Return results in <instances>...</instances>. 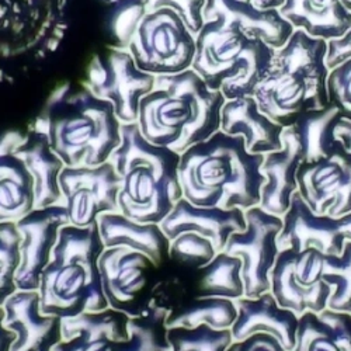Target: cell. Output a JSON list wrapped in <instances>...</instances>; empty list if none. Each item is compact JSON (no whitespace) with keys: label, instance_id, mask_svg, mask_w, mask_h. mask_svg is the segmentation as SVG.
Segmentation results:
<instances>
[{"label":"cell","instance_id":"cell-9","mask_svg":"<svg viewBox=\"0 0 351 351\" xmlns=\"http://www.w3.org/2000/svg\"><path fill=\"white\" fill-rule=\"evenodd\" d=\"M68 0H0V83H13L60 48Z\"/></svg>","mask_w":351,"mask_h":351},{"label":"cell","instance_id":"cell-38","mask_svg":"<svg viewBox=\"0 0 351 351\" xmlns=\"http://www.w3.org/2000/svg\"><path fill=\"white\" fill-rule=\"evenodd\" d=\"M326 89L329 104L339 111L343 120L351 123V58L329 69Z\"/></svg>","mask_w":351,"mask_h":351},{"label":"cell","instance_id":"cell-15","mask_svg":"<svg viewBox=\"0 0 351 351\" xmlns=\"http://www.w3.org/2000/svg\"><path fill=\"white\" fill-rule=\"evenodd\" d=\"M158 266L146 254L128 247L106 249L99 258L101 285L108 308L139 316L149 308L145 292L149 273Z\"/></svg>","mask_w":351,"mask_h":351},{"label":"cell","instance_id":"cell-20","mask_svg":"<svg viewBox=\"0 0 351 351\" xmlns=\"http://www.w3.org/2000/svg\"><path fill=\"white\" fill-rule=\"evenodd\" d=\"M281 142V149L266 154L261 165V173L265 174L266 183L261 187L258 207L282 218L289 210L292 195L298 191L297 171L301 163L306 160V156L289 127L284 128Z\"/></svg>","mask_w":351,"mask_h":351},{"label":"cell","instance_id":"cell-19","mask_svg":"<svg viewBox=\"0 0 351 351\" xmlns=\"http://www.w3.org/2000/svg\"><path fill=\"white\" fill-rule=\"evenodd\" d=\"M159 225L169 241L178 238L180 233L193 232L210 239L219 253L223 252L232 233L246 228V218L241 208L198 207L183 197Z\"/></svg>","mask_w":351,"mask_h":351},{"label":"cell","instance_id":"cell-41","mask_svg":"<svg viewBox=\"0 0 351 351\" xmlns=\"http://www.w3.org/2000/svg\"><path fill=\"white\" fill-rule=\"evenodd\" d=\"M348 58H351V30H348L341 38L328 41L326 65L332 69Z\"/></svg>","mask_w":351,"mask_h":351},{"label":"cell","instance_id":"cell-5","mask_svg":"<svg viewBox=\"0 0 351 351\" xmlns=\"http://www.w3.org/2000/svg\"><path fill=\"white\" fill-rule=\"evenodd\" d=\"M326 55V40L295 30L284 47L274 49L271 68L256 87L258 108L285 128L306 111L329 107Z\"/></svg>","mask_w":351,"mask_h":351},{"label":"cell","instance_id":"cell-28","mask_svg":"<svg viewBox=\"0 0 351 351\" xmlns=\"http://www.w3.org/2000/svg\"><path fill=\"white\" fill-rule=\"evenodd\" d=\"M278 10L295 30L315 38L337 40L351 30V13L341 0H285Z\"/></svg>","mask_w":351,"mask_h":351},{"label":"cell","instance_id":"cell-26","mask_svg":"<svg viewBox=\"0 0 351 351\" xmlns=\"http://www.w3.org/2000/svg\"><path fill=\"white\" fill-rule=\"evenodd\" d=\"M14 154L23 159L34 179L36 208L65 206L60 186V176L65 163L52 151L47 135L32 127Z\"/></svg>","mask_w":351,"mask_h":351},{"label":"cell","instance_id":"cell-42","mask_svg":"<svg viewBox=\"0 0 351 351\" xmlns=\"http://www.w3.org/2000/svg\"><path fill=\"white\" fill-rule=\"evenodd\" d=\"M5 309L3 306H0V351H10L12 343L16 339V335L10 332L8 328H5L3 320H5Z\"/></svg>","mask_w":351,"mask_h":351},{"label":"cell","instance_id":"cell-24","mask_svg":"<svg viewBox=\"0 0 351 351\" xmlns=\"http://www.w3.org/2000/svg\"><path fill=\"white\" fill-rule=\"evenodd\" d=\"M24 135H0V222H17L36 210L34 179L14 149Z\"/></svg>","mask_w":351,"mask_h":351},{"label":"cell","instance_id":"cell-14","mask_svg":"<svg viewBox=\"0 0 351 351\" xmlns=\"http://www.w3.org/2000/svg\"><path fill=\"white\" fill-rule=\"evenodd\" d=\"M298 193L317 215L351 213V152L344 145L328 156L302 162L297 171Z\"/></svg>","mask_w":351,"mask_h":351},{"label":"cell","instance_id":"cell-7","mask_svg":"<svg viewBox=\"0 0 351 351\" xmlns=\"http://www.w3.org/2000/svg\"><path fill=\"white\" fill-rule=\"evenodd\" d=\"M111 28L120 48L146 73L176 75L193 65L195 36L170 8L148 9L142 0H120L114 3Z\"/></svg>","mask_w":351,"mask_h":351},{"label":"cell","instance_id":"cell-3","mask_svg":"<svg viewBox=\"0 0 351 351\" xmlns=\"http://www.w3.org/2000/svg\"><path fill=\"white\" fill-rule=\"evenodd\" d=\"M121 123L112 104L86 86L65 83L49 96L33 128L44 132L65 166H100L121 145Z\"/></svg>","mask_w":351,"mask_h":351},{"label":"cell","instance_id":"cell-21","mask_svg":"<svg viewBox=\"0 0 351 351\" xmlns=\"http://www.w3.org/2000/svg\"><path fill=\"white\" fill-rule=\"evenodd\" d=\"M130 316L107 308L62 319V341L53 351H119L121 340L130 337Z\"/></svg>","mask_w":351,"mask_h":351},{"label":"cell","instance_id":"cell-22","mask_svg":"<svg viewBox=\"0 0 351 351\" xmlns=\"http://www.w3.org/2000/svg\"><path fill=\"white\" fill-rule=\"evenodd\" d=\"M202 17L204 21L221 20L235 25L245 34L263 40L273 49L284 47L295 32L278 9H257L246 0H207Z\"/></svg>","mask_w":351,"mask_h":351},{"label":"cell","instance_id":"cell-43","mask_svg":"<svg viewBox=\"0 0 351 351\" xmlns=\"http://www.w3.org/2000/svg\"><path fill=\"white\" fill-rule=\"evenodd\" d=\"M336 138L344 145V148L351 152V123L341 120L336 127Z\"/></svg>","mask_w":351,"mask_h":351},{"label":"cell","instance_id":"cell-18","mask_svg":"<svg viewBox=\"0 0 351 351\" xmlns=\"http://www.w3.org/2000/svg\"><path fill=\"white\" fill-rule=\"evenodd\" d=\"M3 309V325L16 335L10 351H53L64 340L62 319L41 313L38 291H16Z\"/></svg>","mask_w":351,"mask_h":351},{"label":"cell","instance_id":"cell-23","mask_svg":"<svg viewBox=\"0 0 351 351\" xmlns=\"http://www.w3.org/2000/svg\"><path fill=\"white\" fill-rule=\"evenodd\" d=\"M235 304L238 317L230 328L233 340H243L254 333H269L285 350L292 351L295 348L300 317L291 309L282 308L271 291L257 298H239Z\"/></svg>","mask_w":351,"mask_h":351},{"label":"cell","instance_id":"cell-16","mask_svg":"<svg viewBox=\"0 0 351 351\" xmlns=\"http://www.w3.org/2000/svg\"><path fill=\"white\" fill-rule=\"evenodd\" d=\"M278 247L297 252L313 247L324 254L340 256L351 242V213L343 217L315 214L297 191L291 198L289 210L282 217Z\"/></svg>","mask_w":351,"mask_h":351},{"label":"cell","instance_id":"cell-2","mask_svg":"<svg viewBox=\"0 0 351 351\" xmlns=\"http://www.w3.org/2000/svg\"><path fill=\"white\" fill-rule=\"evenodd\" d=\"M226 99L191 68L155 77L154 89L139 104L138 127L151 143L184 154L221 130Z\"/></svg>","mask_w":351,"mask_h":351},{"label":"cell","instance_id":"cell-13","mask_svg":"<svg viewBox=\"0 0 351 351\" xmlns=\"http://www.w3.org/2000/svg\"><path fill=\"white\" fill-rule=\"evenodd\" d=\"M69 225L89 228L97 225L101 214L120 213L121 179L111 160L89 167H68L60 176Z\"/></svg>","mask_w":351,"mask_h":351},{"label":"cell","instance_id":"cell-45","mask_svg":"<svg viewBox=\"0 0 351 351\" xmlns=\"http://www.w3.org/2000/svg\"><path fill=\"white\" fill-rule=\"evenodd\" d=\"M341 3H343L344 8L351 13V0H341Z\"/></svg>","mask_w":351,"mask_h":351},{"label":"cell","instance_id":"cell-36","mask_svg":"<svg viewBox=\"0 0 351 351\" xmlns=\"http://www.w3.org/2000/svg\"><path fill=\"white\" fill-rule=\"evenodd\" d=\"M21 239L16 222H0V306L19 291L16 274L21 265Z\"/></svg>","mask_w":351,"mask_h":351},{"label":"cell","instance_id":"cell-34","mask_svg":"<svg viewBox=\"0 0 351 351\" xmlns=\"http://www.w3.org/2000/svg\"><path fill=\"white\" fill-rule=\"evenodd\" d=\"M322 280L333 288L328 308L351 313V242L346 243L340 256L324 254Z\"/></svg>","mask_w":351,"mask_h":351},{"label":"cell","instance_id":"cell-6","mask_svg":"<svg viewBox=\"0 0 351 351\" xmlns=\"http://www.w3.org/2000/svg\"><path fill=\"white\" fill-rule=\"evenodd\" d=\"M106 250L99 226L65 225L40 280V309L61 319L108 308L99 258Z\"/></svg>","mask_w":351,"mask_h":351},{"label":"cell","instance_id":"cell-37","mask_svg":"<svg viewBox=\"0 0 351 351\" xmlns=\"http://www.w3.org/2000/svg\"><path fill=\"white\" fill-rule=\"evenodd\" d=\"M217 254L218 252L210 239L193 232L180 233L178 238L170 241L169 257L184 267L199 270L213 261Z\"/></svg>","mask_w":351,"mask_h":351},{"label":"cell","instance_id":"cell-27","mask_svg":"<svg viewBox=\"0 0 351 351\" xmlns=\"http://www.w3.org/2000/svg\"><path fill=\"white\" fill-rule=\"evenodd\" d=\"M97 226L106 249L128 247L141 252L158 267L169 257L170 241L159 223H141L121 213H107L99 217Z\"/></svg>","mask_w":351,"mask_h":351},{"label":"cell","instance_id":"cell-11","mask_svg":"<svg viewBox=\"0 0 351 351\" xmlns=\"http://www.w3.org/2000/svg\"><path fill=\"white\" fill-rule=\"evenodd\" d=\"M245 218L246 228L232 233L223 252L242 260L245 297L257 298L271 291L270 276L281 252L278 235L284 222L258 206L246 210Z\"/></svg>","mask_w":351,"mask_h":351},{"label":"cell","instance_id":"cell-10","mask_svg":"<svg viewBox=\"0 0 351 351\" xmlns=\"http://www.w3.org/2000/svg\"><path fill=\"white\" fill-rule=\"evenodd\" d=\"M155 77L141 71L128 51L117 47L93 58L84 86L112 104L121 124H131L138 121L141 100L154 89Z\"/></svg>","mask_w":351,"mask_h":351},{"label":"cell","instance_id":"cell-12","mask_svg":"<svg viewBox=\"0 0 351 351\" xmlns=\"http://www.w3.org/2000/svg\"><path fill=\"white\" fill-rule=\"evenodd\" d=\"M324 253L309 247L301 252H280L270 276L271 292L277 302L300 317L311 311L320 313L328 308L333 288L322 280Z\"/></svg>","mask_w":351,"mask_h":351},{"label":"cell","instance_id":"cell-29","mask_svg":"<svg viewBox=\"0 0 351 351\" xmlns=\"http://www.w3.org/2000/svg\"><path fill=\"white\" fill-rule=\"evenodd\" d=\"M292 351H351V313L329 308L300 316L297 344Z\"/></svg>","mask_w":351,"mask_h":351},{"label":"cell","instance_id":"cell-46","mask_svg":"<svg viewBox=\"0 0 351 351\" xmlns=\"http://www.w3.org/2000/svg\"><path fill=\"white\" fill-rule=\"evenodd\" d=\"M110 2H112V3H117V2H120V0H110Z\"/></svg>","mask_w":351,"mask_h":351},{"label":"cell","instance_id":"cell-4","mask_svg":"<svg viewBox=\"0 0 351 351\" xmlns=\"http://www.w3.org/2000/svg\"><path fill=\"white\" fill-rule=\"evenodd\" d=\"M121 138L110 158L121 179L120 213L141 223H160L183 198L182 155L151 143L138 123L123 124Z\"/></svg>","mask_w":351,"mask_h":351},{"label":"cell","instance_id":"cell-32","mask_svg":"<svg viewBox=\"0 0 351 351\" xmlns=\"http://www.w3.org/2000/svg\"><path fill=\"white\" fill-rule=\"evenodd\" d=\"M243 263L239 257L219 252L207 266L199 269L198 297H221L237 301L245 297L242 277Z\"/></svg>","mask_w":351,"mask_h":351},{"label":"cell","instance_id":"cell-17","mask_svg":"<svg viewBox=\"0 0 351 351\" xmlns=\"http://www.w3.org/2000/svg\"><path fill=\"white\" fill-rule=\"evenodd\" d=\"M21 233V265L16 274L19 291H38L44 269L49 265L60 230L69 225L65 206L36 208L17 222Z\"/></svg>","mask_w":351,"mask_h":351},{"label":"cell","instance_id":"cell-25","mask_svg":"<svg viewBox=\"0 0 351 351\" xmlns=\"http://www.w3.org/2000/svg\"><path fill=\"white\" fill-rule=\"evenodd\" d=\"M221 131L243 136L246 149L253 155L276 152L282 146L284 127L263 112L253 96L226 100L221 112Z\"/></svg>","mask_w":351,"mask_h":351},{"label":"cell","instance_id":"cell-8","mask_svg":"<svg viewBox=\"0 0 351 351\" xmlns=\"http://www.w3.org/2000/svg\"><path fill=\"white\" fill-rule=\"evenodd\" d=\"M274 49L221 20L204 21L195 36V71L226 100L253 96L271 68Z\"/></svg>","mask_w":351,"mask_h":351},{"label":"cell","instance_id":"cell-33","mask_svg":"<svg viewBox=\"0 0 351 351\" xmlns=\"http://www.w3.org/2000/svg\"><path fill=\"white\" fill-rule=\"evenodd\" d=\"M167 315L166 308L154 305L139 316L130 317V337L120 341L119 351H171L167 340Z\"/></svg>","mask_w":351,"mask_h":351},{"label":"cell","instance_id":"cell-40","mask_svg":"<svg viewBox=\"0 0 351 351\" xmlns=\"http://www.w3.org/2000/svg\"><path fill=\"white\" fill-rule=\"evenodd\" d=\"M226 351H288L269 333H254L243 340H235Z\"/></svg>","mask_w":351,"mask_h":351},{"label":"cell","instance_id":"cell-44","mask_svg":"<svg viewBox=\"0 0 351 351\" xmlns=\"http://www.w3.org/2000/svg\"><path fill=\"white\" fill-rule=\"evenodd\" d=\"M246 2L252 3L257 9H280L285 0H246Z\"/></svg>","mask_w":351,"mask_h":351},{"label":"cell","instance_id":"cell-30","mask_svg":"<svg viewBox=\"0 0 351 351\" xmlns=\"http://www.w3.org/2000/svg\"><path fill=\"white\" fill-rule=\"evenodd\" d=\"M341 120L339 111L329 106L322 110L306 111L289 125L305 152V162L317 160L340 148L343 143L336 138V127Z\"/></svg>","mask_w":351,"mask_h":351},{"label":"cell","instance_id":"cell-1","mask_svg":"<svg viewBox=\"0 0 351 351\" xmlns=\"http://www.w3.org/2000/svg\"><path fill=\"white\" fill-rule=\"evenodd\" d=\"M263 162L265 155L250 154L243 136L219 130L182 154L179 176L183 197L198 207L243 211L257 207L266 183Z\"/></svg>","mask_w":351,"mask_h":351},{"label":"cell","instance_id":"cell-35","mask_svg":"<svg viewBox=\"0 0 351 351\" xmlns=\"http://www.w3.org/2000/svg\"><path fill=\"white\" fill-rule=\"evenodd\" d=\"M167 340L171 351H226L235 341L230 329H214L206 324L195 328H169Z\"/></svg>","mask_w":351,"mask_h":351},{"label":"cell","instance_id":"cell-31","mask_svg":"<svg viewBox=\"0 0 351 351\" xmlns=\"http://www.w3.org/2000/svg\"><path fill=\"white\" fill-rule=\"evenodd\" d=\"M238 317V306L233 300L221 297H194L176 306L166 319L167 328H195L206 324L214 329H230Z\"/></svg>","mask_w":351,"mask_h":351},{"label":"cell","instance_id":"cell-39","mask_svg":"<svg viewBox=\"0 0 351 351\" xmlns=\"http://www.w3.org/2000/svg\"><path fill=\"white\" fill-rule=\"evenodd\" d=\"M207 0H142L145 8H170L178 12L186 21L190 32L197 36L204 25L202 10L206 8Z\"/></svg>","mask_w":351,"mask_h":351}]
</instances>
